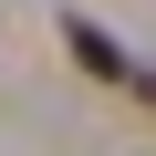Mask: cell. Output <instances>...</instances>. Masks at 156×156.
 <instances>
[{
	"instance_id": "cell-1",
	"label": "cell",
	"mask_w": 156,
	"mask_h": 156,
	"mask_svg": "<svg viewBox=\"0 0 156 156\" xmlns=\"http://www.w3.org/2000/svg\"><path fill=\"white\" fill-rule=\"evenodd\" d=\"M62 42H73V52H83V73H94V83H146V62H125V52H115V42H104V31L83 21V11H73V21H62Z\"/></svg>"
}]
</instances>
